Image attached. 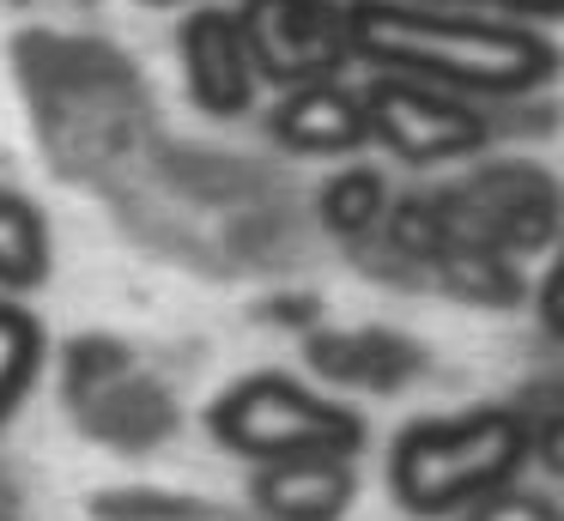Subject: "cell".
I'll return each instance as SVG.
<instances>
[{
  "label": "cell",
  "instance_id": "cell-1",
  "mask_svg": "<svg viewBox=\"0 0 564 521\" xmlns=\"http://www.w3.org/2000/svg\"><path fill=\"white\" fill-rule=\"evenodd\" d=\"M346 36L352 67L401 73L474 104H516L558 79V43L522 19L467 7H431V0H346Z\"/></svg>",
  "mask_w": 564,
  "mask_h": 521
},
{
  "label": "cell",
  "instance_id": "cell-2",
  "mask_svg": "<svg viewBox=\"0 0 564 521\" xmlns=\"http://www.w3.org/2000/svg\"><path fill=\"white\" fill-rule=\"evenodd\" d=\"M528 460V419L516 406H474L462 419H419L389 443V491L406 515H462Z\"/></svg>",
  "mask_w": 564,
  "mask_h": 521
},
{
  "label": "cell",
  "instance_id": "cell-3",
  "mask_svg": "<svg viewBox=\"0 0 564 521\" xmlns=\"http://www.w3.org/2000/svg\"><path fill=\"white\" fill-rule=\"evenodd\" d=\"M213 443H225L231 455L256 460H304V455H352L365 448V419L340 400L316 394V388L292 382L280 370H261L231 382L207 406Z\"/></svg>",
  "mask_w": 564,
  "mask_h": 521
},
{
  "label": "cell",
  "instance_id": "cell-4",
  "mask_svg": "<svg viewBox=\"0 0 564 521\" xmlns=\"http://www.w3.org/2000/svg\"><path fill=\"white\" fill-rule=\"evenodd\" d=\"M365 91L370 140L382 152H394L401 164H455L474 158L498 140L491 128V104H474L462 91H443L425 79H401V73H377Z\"/></svg>",
  "mask_w": 564,
  "mask_h": 521
},
{
  "label": "cell",
  "instance_id": "cell-5",
  "mask_svg": "<svg viewBox=\"0 0 564 521\" xmlns=\"http://www.w3.org/2000/svg\"><path fill=\"white\" fill-rule=\"evenodd\" d=\"M437 206L449 218V237L491 242L516 261V254L552 249L564 230V194L546 170L534 164H491L479 176L437 188Z\"/></svg>",
  "mask_w": 564,
  "mask_h": 521
},
{
  "label": "cell",
  "instance_id": "cell-6",
  "mask_svg": "<svg viewBox=\"0 0 564 521\" xmlns=\"http://www.w3.org/2000/svg\"><path fill=\"white\" fill-rule=\"evenodd\" d=\"M237 24L249 36L261 85H310L346 79L352 36H346V0H237Z\"/></svg>",
  "mask_w": 564,
  "mask_h": 521
},
{
  "label": "cell",
  "instance_id": "cell-7",
  "mask_svg": "<svg viewBox=\"0 0 564 521\" xmlns=\"http://www.w3.org/2000/svg\"><path fill=\"white\" fill-rule=\"evenodd\" d=\"M183 79L207 116H243L261 91L237 7H200L183 19Z\"/></svg>",
  "mask_w": 564,
  "mask_h": 521
},
{
  "label": "cell",
  "instance_id": "cell-8",
  "mask_svg": "<svg viewBox=\"0 0 564 521\" xmlns=\"http://www.w3.org/2000/svg\"><path fill=\"white\" fill-rule=\"evenodd\" d=\"M304 363L334 388H358V394H401L406 382L425 376V346L394 327H316L304 334Z\"/></svg>",
  "mask_w": 564,
  "mask_h": 521
},
{
  "label": "cell",
  "instance_id": "cell-9",
  "mask_svg": "<svg viewBox=\"0 0 564 521\" xmlns=\"http://www.w3.org/2000/svg\"><path fill=\"white\" fill-rule=\"evenodd\" d=\"M273 140L297 158H352L370 145V116H365V91L346 79H310V85H285L280 104L268 116Z\"/></svg>",
  "mask_w": 564,
  "mask_h": 521
},
{
  "label": "cell",
  "instance_id": "cell-10",
  "mask_svg": "<svg viewBox=\"0 0 564 521\" xmlns=\"http://www.w3.org/2000/svg\"><path fill=\"white\" fill-rule=\"evenodd\" d=\"M358 491L352 455H304L268 460L249 473V503L268 521H340Z\"/></svg>",
  "mask_w": 564,
  "mask_h": 521
},
{
  "label": "cell",
  "instance_id": "cell-11",
  "mask_svg": "<svg viewBox=\"0 0 564 521\" xmlns=\"http://www.w3.org/2000/svg\"><path fill=\"white\" fill-rule=\"evenodd\" d=\"M79 419H86V431L110 448H152L176 431L171 394H164L159 382H140V376H122V382H110L104 394H91L86 406H79Z\"/></svg>",
  "mask_w": 564,
  "mask_h": 521
},
{
  "label": "cell",
  "instance_id": "cell-12",
  "mask_svg": "<svg viewBox=\"0 0 564 521\" xmlns=\"http://www.w3.org/2000/svg\"><path fill=\"white\" fill-rule=\"evenodd\" d=\"M431 279H437L449 297L462 303H479V310H510V303H522V267L510 261L503 249H491V242H467V237H449L437 254H431L425 267Z\"/></svg>",
  "mask_w": 564,
  "mask_h": 521
},
{
  "label": "cell",
  "instance_id": "cell-13",
  "mask_svg": "<svg viewBox=\"0 0 564 521\" xmlns=\"http://www.w3.org/2000/svg\"><path fill=\"white\" fill-rule=\"evenodd\" d=\"M389 176L370 164H346L340 176H328V188H322V225L334 230L340 242H370L382 230V213H389Z\"/></svg>",
  "mask_w": 564,
  "mask_h": 521
},
{
  "label": "cell",
  "instance_id": "cell-14",
  "mask_svg": "<svg viewBox=\"0 0 564 521\" xmlns=\"http://www.w3.org/2000/svg\"><path fill=\"white\" fill-rule=\"evenodd\" d=\"M50 279V225L25 194L0 188V291H31Z\"/></svg>",
  "mask_w": 564,
  "mask_h": 521
},
{
  "label": "cell",
  "instance_id": "cell-15",
  "mask_svg": "<svg viewBox=\"0 0 564 521\" xmlns=\"http://www.w3.org/2000/svg\"><path fill=\"white\" fill-rule=\"evenodd\" d=\"M91 515L98 521H237L225 503L195 491H152V485H116V491H91Z\"/></svg>",
  "mask_w": 564,
  "mask_h": 521
},
{
  "label": "cell",
  "instance_id": "cell-16",
  "mask_svg": "<svg viewBox=\"0 0 564 521\" xmlns=\"http://www.w3.org/2000/svg\"><path fill=\"white\" fill-rule=\"evenodd\" d=\"M382 249L394 254V261L419 267L425 273L431 254L449 242V218H443L437 194H401V200H389V213H382Z\"/></svg>",
  "mask_w": 564,
  "mask_h": 521
},
{
  "label": "cell",
  "instance_id": "cell-17",
  "mask_svg": "<svg viewBox=\"0 0 564 521\" xmlns=\"http://www.w3.org/2000/svg\"><path fill=\"white\" fill-rule=\"evenodd\" d=\"M37 370H43V327L19 303L0 297V419L31 394Z\"/></svg>",
  "mask_w": 564,
  "mask_h": 521
},
{
  "label": "cell",
  "instance_id": "cell-18",
  "mask_svg": "<svg viewBox=\"0 0 564 521\" xmlns=\"http://www.w3.org/2000/svg\"><path fill=\"white\" fill-rule=\"evenodd\" d=\"M122 376H134V351L122 346V339H104V334H86L74 339V346L62 351V394L67 406H86L91 394H104L110 382H122Z\"/></svg>",
  "mask_w": 564,
  "mask_h": 521
},
{
  "label": "cell",
  "instance_id": "cell-19",
  "mask_svg": "<svg viewBox=\"0 0 564 521\" xmlns=\"http://www.w3.org/2000/svg\"><path fill=\"white\" fill-rule=\"evenodd\" d=\"M462 521H564V503H552V497L540 491H522V485H498V491L474 497V503L462 509Z\"/></svg>",
  "mask_w": 564,
  "mask_h": 521
},
{
  "label": "cell",
  "instance_id": "cell-20",
  "mask_svg": "<svg viewBox=\"0 0 564 521\" xmlns=\"http://www.w3.org/2000/svg\"><path fill=\"white\" fill-rule=\"evenodd\" d=\"M522 419H528V460H540L552 479H564V412L546 406V412H522Z\"/></svg>",
  "mask_w": 564,
  "mask_h": 521
},
{
  "label": "cell",
  "instance_id": "cell-21",
  "mask_svg": "<svg viewBox=\"0 0 564 521\" xmlns=\"http://www.w3.org/2000/svg\"><path fill=\"white\" fill-rule=\"evenodd\" d=\"M256 315H261L268 327H292V334H316V322H322V297H310V291H285V297H268Z\"/></svg>",
  "mask_w": 564,
  "mask_h": 521
},
{
  "label": "cell",
  "instance_id": "cell-22",
  "mask_svg": "<svg viewBox=\"0 0 564 521\" xmlns=\"http://www.w3.org/2000/svg\"><path fill=\"white\" fill-rule=\"evenodd\" d=\"M431 7H467V12H498V19H564V0H431Z\"/></svg>",
  "mask_w": 564,
  "mask_h": 521
},
{
  "label": "cell",
  "instance_id": "cell-23",
  "mask_svg": "<svg viewBox=\"0 0 564 521\" xmlns=\"http://www.w3.org/2000/svg\"><path fill=\"white\" fill-rule=\"evenodd\" d=\"M540 322L546 334L564 339V230H558V254H552V273L540 279Z\"/></svg>",
  "mask_w": 564,
  "mask_h": 521
},
{
  "label": "cell",
  "instance_id": "cell-24",
  "mask_svg": "<svg viewBox=\"0 0 564 521\" xmlns=\"http://www.w3.org/2000/svg\"><path fill=\"white\" fill-rule=\"evenodd\" d=\"M152 7H171V0H152Z\"/></svg>",
  "mask_w": 564,
  "mask_h": 521
}]
</instances>
